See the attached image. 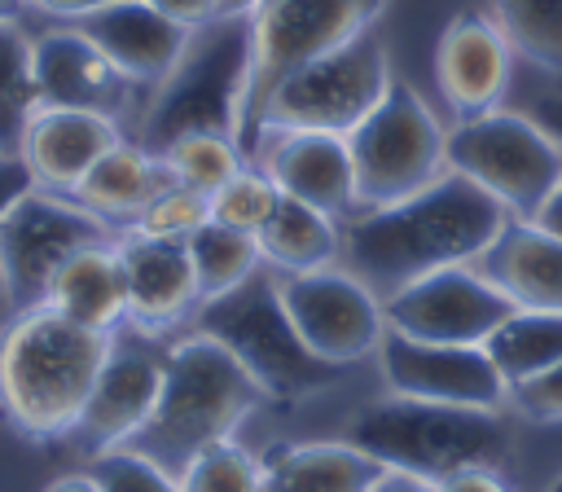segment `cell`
Returning a JSON list of instances; mask_svg holds the SVG:
<instances>
[{"label": "cell", "mask_w": 562, "mask_h": 492, "mask_svg": "<svg viewBox=\"0 0 562 492\" xmlns=\"http://www.w3.org/2000/svg\"><path fill=\"white\" fill-rule=\"evenodd\" d=\"M176 483H180V492H259L263 470L250 448H241L237 439H220V444L202 448L176 474Z\"/></svg>", "instance_id": "cell-32"}, {"label": "cell", "mask_w": 562, "mask_h": 492, "mask_svg": "<svg viewBox=\"0 0 562 492\" xmlns=\"http://www.w3.org/2000/svg\"><path fill=\"white\" fill-rule=\"evenodd\" d=\"M193 329L220 338L250 369V378L268 391V400H277V404L321 395L342 373V369H334L307 351V343L294 334V325L285 316L277 272H263V268L250 281H241L237 290L198 303Z\"/></svg>", "instance_id": "cell-6"}, {"label": "cell", "mask_w": 562, "mask_h": 492, "mask_svg": "<svg viewBox=\"0 0 562 492\" xmlns=\"http://www.w3.org/2000/svg\"><path fill=\"white\" fill-rule=\"evenodd\" d=\"M531 224H540V228H549V233H558L562 237V180L553 185V193L540 202V211L531 215Z\"/></svg>", "instance_id": "cell-41"}, {"label": "cell", "mask_w": 562, "mask_h": 492, "mask_svg": "<svg viewBox=\"0 0 562 492\" xmlns=\"http://www.w3.org/2000/svg\"><path fill=\"white\" fill-rule=\"evenodd\" d=\"M514 312V303L483 277L479 264H452L426 272L382 299L391 334L422 343H470L483 347L487 334Z\"/></svg>", "instance_id": "cell-13"}, {"label": "cell", "mask_w": 562, "mask_h": 492, "mask_svg": "<svg viewBox=\"0 0 562 492\" xmlns=\"http://www.w3.org/2000/svg\"><path fill=\"white\" fill-rule=\"evenodd\" d=\"M44 492H101V488H97V479H92L88 470H75V474H61V479H53Z\"/></svg>", "instance_id": "cell-44"}, {"label": "cell", "mask_w": 562, "mask_h": 492, "mask_svg": "<svg viewBox=\"0 0 562 492\" xmlns=\"http://www.w3.org/2000/svg\"><path fill=\"white\" fill-rule=\"evenodd\" d=\"M101 4H110V0H26V9H40V13L61 18V22H75V18H83L88 9H101Z\"/></svg>", "instance_id": "cell-40"}, {"label": "cell", "mask_w": 562, "mask_h": 492, "mask_svg": "<svg viewBox=\"0 0 562 492\" xmlns=\"http://www.w3.org/2000/svg\"><path fill=\"white\" fill-rule=\"evenodd\" d=\"M479 268L514 308L562 312V237L558 233L531 220H505L496 242L479 255Z\"/></svg>", "instance_id": "cell-22"}, {"label": "cell", "mask_w": 562, "mask_h": 492, "mask_svg": "<svg viewBox=\"0 0 562 492\" xmlns=\"http://www.w3.org/2000/svg\"><path fill=\"white\" fill-rule=\"evenodd\" d=\"M26 189H35V180H31L26 163H22V154H4V149H0V220H4V211H9Z\"/></svg>", "instance_id": "cell-37"}, {"label": "cell", "mask_w": 562, "mask_h": 492, "mask_svg": "<svg viewBox=\"0 0 562 492\" xmlns=\"http://www.w3.org/2000/svg\"><path fill=\"white\" fill-rule=\"evenodd\" d=\"M0 294H4V290H0Z\"/></svg>", "instance_id": "cell-48"}, {"label": "cell", "mask_w": 562, "mask_h": 492, "mask_svg": "<svg viewBox=\"0 0 562 492\" xmlns=\"http://www.w3.org/2000/svg\"><path fill=\"white\" fill-rule=\"evenodd\" d=\"M483 351L492 356L505 387H518V382H527V378H536V373H544L549 365L562 360V312L514 308L487 334Z\"/></svg>", "instance_id": "cell-27"}, {"label": "cell", "mask_w": 562, "mask_h": 492, "mask_svg": "<svg viewBox=\"0 0 562 492\" xmlns=\"http://www.w3.org/2000/svg\"><path fill=\"white\" fill-rule=\"evenodd\" d=\"M430 492H509V483L496 470H461L452 479L430 483Z\"/></svg>", "instance_id": "cell-38"}, {"label": "cell", "mask_w": 562, "mask_h": 492, "mask_svg": "<svg viewBox=\"0 0 562 492\" xmlns=\"http://www.w3.org/2000/svg\"><path fill=\"white\" fill-rule=\"evenodd\" d=\"M505 413H514V417H522V422H536V426L562 422V360L549 365L544 373H536V378L509 387Z\"/></svg>", "instance_id": "cell-36"}, {"label": "cell", "mask_w": 562, "mask_h": 492, "mask_svg": "<svg viewBox=\"0 0 562 492\" xmlns=\"http://www.w3.org/2000/svg\"><path fill=\"white\" fill-rule=\"evenodd\" d=\"M277 290L294 334L325 365L347 369L378 351L386 334L382 299L342 264L316 272H290V277L277 272Z\"/></svg>", "instance_id": "cell-12"}, {"label": "cell", "mask_w": 562, "mask_h": 492, "mask_svg": "<svg viewBox=\"0 0 562 492\" xmlns=\"http://www.w3.org/2000/svg\"><path fill=\"white\" fill-rule=\"evenodd\" d=\"M162 171L198 193H215L220 185H228L250 158L241 154L237 136H224V132H189L180 141H171L162 154H158Z\"/></svg>", "instance_id": "cell-31"}, {"label": "cell", "mask_w": 562, "mask_h": 492, "mask_svg": "<svg viewBox=\"0 0 562 492\" xmlns=\"http://www.w3.org/2000/svg\"><path fill=\"white\" fill-rule=\"evenodd\" d=\"M250 75V18H211L189 31L176 66L145 92L132 141L162 154L189 132L237 136L241 97Z\"/></svg>", "instance_id": "cell-5"}, {"label": "cell", "mask_w": 562, "mask_h": 492, "mask_svg": "<svg viewBox=\"0 0 562 492\" xmlns=\"http://www.w3.org/2000/svg\"><path fill=\"white\" fill-rule=\"evenodd\" d=\"M531 114L540 119V127H549V132L562 141V97H540Z\"/></svg>", "instance_id": "cell-43"}, {"label": "cell", "mask_w": 562, "mask_h": 492, "mask_svg": "<svg viewBox=\"0 0 562 492\" xmlns=\"http://www.w3.org/2000/svg\"><path fill=\"white\" fill-rule=\"evenodd\" d=\"M189 264H193V277H198V294L202 303L206 299H220L228 290H237L241 281H250L259 268H263V250H259V237L255 233H241V228H228L220 220H206L189 242Z\"/></svg>", "instance_id": "cell-28"}, {"label": "cell", "mask_w": 562, "mask_h": 492, "mask_svg": "<svg viewBox=\"0 0 562 492\" xmlns=\"http://www.w3.org/2000/svg\"><path fill=\"white\" fill-rule=\"evenodd\" d=\"M378 373L391 395L435 400V404H470V409H505V378L492 356L470 343H422L404 334H382Z\"/></svg>", "instance_id": "cell-15"}, {"label": "cell", "mask_w": 562, "mask_h": 492, "mask_svg": "<svg viewBox=\"0 0 562 492\" xmlns=\"http://www.w3.org/2000/svg\"><path fill=\"white\" fill-rule=\"evenodd\" d=\"M263 404L268 391L250 378V369L220 338L193 329L167 347L158 404L127 448L180 474L202 448L237 439L241 422H250Z\"/></svg>", "instance_id": "cell-2"}, {"label": "cell", "mask_w": 562, "mask_h": 492, "mask_svg": "<svg viewBox=\"0 0 562 492\" xmlns=\"http://www.w3.org/2000/svg\"><path fill=\"white\" fill-rule=\"evenodd\" d=\"M35 75H31V35L22 22L0 18V149L18 154L22 132L35 114Z\"/></svg>", "instance_id": "cell-30"}, {"label": "cell", "mask_w": 562, "mask_h": 492, "mask_svg": "<svg viewBox=\"0 0 562 492\" xmlns=\"http://www.w3.org/2000/svg\"><path fill=\"white\" fill-rule=\"evenodd\" d=\"M22 13H26V0H0V18L4 22H22Z\"/></svg>", "instance_id": "cell-46"}, {"label": "cell", "mask_w": 562, "mask_h": 492, "mask_svg": "<svg viewBox=\"0 0 562 492\" xmlns=\"http://www.w3.org/2000/svg\"><path fill=\"white\" fill-rule=\"evenodd\" d=\"M509 62L514 48L501 35L496 18L479 9H461L435 44V79L448 110L457 119L496 110L509 88Z\"/></svg>", "instance_id": "cell-19"}, {"label": "cell", "mask_w": 562, "mask_h": 492, "mask_svg": "<svg viewBox=\"0 0 562 492\" xmlns=\"http://www.w3.org/2000/svg\"><path fill=\"white\" fill-rule=\"evenodd\" d=\"M255 237H259L263 264L281 277L334 268L342 255V224L299 198H285V193L277 198L272 215L263 220V228Z\"/></svg>", "instance_id": "cell-26"}, {"label": "cell", "mask_w": 562, "mask_h": 492, "mask_svg": "<svg viewBox=\"0 0 562 492\" xmlns=\"http://www.w3.org/2000/svg\"><path fill=\"white\" fill-rule=\"evenodd\" d=\"M119 264H123V299H127V325L136 334H167L184 321H193L202 294L189 264L184 242L145 237L136 228L119 233Z\"/></svg>", "instance_id": "cell-17"}, {"label": "cell", "mask_w": 562, "mask_h": 492, "mask_svg": "<svg viewBox=\"0 0 562 492\" xmlns=\"http://www.w3.org/2000/svg\"><path fill=\"white\" fill-rule=\"evenodd\" d=\"M119 242V237H114ZM114 242H101V246H88L79 255H70L57 277L48 281V294H44V308L61 312L66 321L75 325H88V329H101V334H114L127 316V299H123V264H119V246Z\"/></svg>", "instance_id": "cell-24"}, {"label": "cell", "mask_w": 562, "mask_h": 492, "mask_svg": "<svg viewBox=\"0 0 562 492\" xmlns=\"http://www.w3.org/2000/svg\"><path fill=\"white\" fill-rule=\"evenodd\" d=\"M250 163L263 167L268 180L285 198H299V202L325 211L338 224L360 211L347 136H334V132H263Z\"/></svg>", "instance_id": "cell-18"}, {"label": "cell", "mask_w": 562, "mask_h": 492, "mask_svg": "<svg viewBox=\"0 0 562 492\" xmlns=\"http://www.w3.org/2000/svg\"><path fill=\"white\" fill-rule=\"evenodd\" d=\"M70 26H79L136 88H154L180 57V48L189 44L184 22L158 13L145 0H110L101 9H88L83 18H75Z\"/></svg>", "instance_id": "cell-20"}, {"label": "cell", "mask_w": 562, "mask_h": 492, "mask_svg": "<svg viewBox=\"0 0 562 492\" xmlns=\"http://www.w3.org/2000/svg\"><path fill=\"white\" fill-rule=\"evenodd\" d=\"M145 4H154L158 13H167L184 26H202L215 18V0H145Z\"/></svg>", "instance_id": "cell-39"}, {"label": "cell", "mask_w": 562, "mask_h": 492, "mask_svg": "<svg viewBox=\"0 0 562 492\" xmlns=\"http://www.w3.org/2000/svg\"><path fill=\"white\" fill-rule=\"evenodd\" d=\"M369 492H430V483H422L413 474H400V470H386Z\"/></svg>", "instance_id": "cell-42"}, {"label": "cell", "mask_w": 562, "mask_h": 492, "mask_svg": "<svg viewBox=\"0 0 562 492\" xmlns=\"http://www.w3.org/2000/svg\"><path fill=\"white\" fill-rule=\"evenodd\" d=\"M114 334L66 321L53 308L13 312L0 329V409L31 439L75 431Z\"/></svg>", "instance_id": "cell-3"}, {"label": "cell", "mask_w": 562, "mask_h": 492, "mask_svg": "<svg viewBox=\"0 0 562 492\" xmlns=\"http://www.w3.org/2000/svg\"><path fill=\"white\" fill-rule=\"evenodd\" d=\"M342 431V439L369 452L378 466L422 483H439L461 470H501L514 457L505 409L435 404L386 391L382 400L356 409Z\"/></svg>", "instance_id": "cell-4"}, {"label": "cell", "mask_w": 562, "mask_h": 492, "mask_svg": "<svg viewBox=\"0 0 562 492\" xmlns=\"http://www.w3.org/2000/svg\"><path fill=\"white\" fill-rule=\"evenodd\" d=\"M31 75L40 105L92 110L114 123H136L145 105V88H136L79 26L61 22L53 31L31 35Z\"/></svg>", "instance_id": "cell-14"}, {"label": "cell", "mask_w": 562, "mask_h": 492, "mask_svg": "<svg viewBox=\"0 0 562 492\" xmlns=\"http://www.w3.org/2000/svg\"><path fill=\"white\" fill-rule=\"evenodd\" d=\"M277 198H281V189L268 180V171L246 163L228 185H220L211 193V220H220L228 228H241V233H259L263 220L272 215Z\"/></svg>", "instance_id": "cell-34"}, {"label": "cell", "mask_w": 562, "mask_h": 492, "mask_svg": "<svg viewBox=\"0 0 562 492\" xmlns=\"http://www.w3.org/2000/svg\"><path fill=\"white\" fill-rule=\"evenodd\" d=\"M119 141H123V123H114L105 114L35 105L18 154H22V163L40 189L75 193V185L92 171V163Z\"/></svg>", "instance_id": "cell-21"}, {"label": "cell", "mask_w": 562, "mask_h": 492, "mask_svg": "<svg viewBox=\"0 0 562 492\" xmlns=\"http://www.w3.org/2000/svg\"><path fill=\"white\" fill-rule=\"evenodd\" d=\"M505 220L514 215L487 189H479L461 171H443L400 202L347 215L338 264L356 272L378 299H386L426 272L479 264Z\"/></svg>", "instance_id": "cell-1"}, {"label": "cell", "mask_w": 562, "mask_h": 492, "mask_svg": "<svg viewBox=\"0 0 562 492\" xmlns=\"http://www.w3.org/2000/svg\"><path fill=\"white\" fill-rule=\"evenodd\" d=\"M162 365H167V351L114 338L110 356L101 360V373H97V382H92V391L83 400V413H79L70 439L88 457L132 444V435L149 422V413L158 404Z\"/></svg>", "instance_id": "cell-16"}, {"label": "cell", "mask_w": 562, "mask_h": 492, "mask_svg": "<svg viewBox=\"0 0 562 492\" xmlns=\"http://www.w3.org/2000/svg\"><path fill=\"white\" fill-rule=\"evenodd\" d=\"M492 18L518 57L562 75V0H492Z\"/></svg>", "instance_id": "cell-29"}, {"label": "cell", "mask_w": 562, "mask_h": 492, "mask_svg": "<svg viewBox=\"0 0 562 492\" xmlns=\"http://www.w3.org/2000/svg\"><path fill=\"white\" fill-rule=\"evenodd\" d=\"M391 57L386 44L364 31L334 53L307 62L294 70L263 105L259 141L263 132H334L347 136L391 88Z\"/></svg>", "instance_id": "cell-10"}, {"label": "cell", "mask_w": 562, "mask_h": 492, "mask_svg": "<svg viewBox=\"0 0 562 492\" xmlns=\"http://www.w3.org/2000/svg\"><path fill=\"white\" fill-rule=\"evenodd\" d=\"M162 185H167V171H162L158 154H149L145 145H136L132 136H123L119 145H110L92 163V171L75 185L70 198L79 206H88L92 215L127 228Z\"/></svg>", "instance_id": "cell-25"}, {"label": "cell", "mask_w": 562, "mask_h": 492, "mask_svg": "<svg viewBox=\"0 0 562 492\" xmlns=\"http://www.w3.org/2000/svg\"><path fill=\"white\" fill-rule=\"evenodd\" d=\"M386 0H263L250 13V75L237 119V145L246 158L259 149V119L268 97L307 62L373 31Z\"/></svg>", "instance_id": "cell-7"}, {"label": "cell", "mask_w": 562, "mask_h": 492, "mask_svg": "<svg viewBox=\"0 0 562 492\" xmlns=\"http://www.w3.org/2000/svg\"><path fill=\"white\" fill-rule=\"evenodd\" d=\"M448 171L487 189L514 220H531L562 180V141L522 110H487L448 127Z\"/></svg>", "instance_id": "cell-8"}, {"label": "cell", "mask_w": 562, "mask_h": 492, "mask_svg": "<svg viewBox=\"0 0 562 492\" xmlns=\"http://www.w3.org/2000/svg\"><path fill=\"white\" fill-rule=\"evenodd\" d=\"M347 149L360 211L400 202L448 171V127L435 119L426 97L400 79L347 132Z\"/></svg>", "instance_id": "cell-9"}, {"label": "cell", "mask_w": 562, "mask_h": 492, "mask_svg": "<svg viewBox=\"0 0 562 492\" xmlns=\"http://www.w3.org/2000/svg\"><path fill=\"white\" fill-rule=\"evenodd\" d=\"M123 228L79 206L70 193L26 189L0 220V290L13 312L40 308L57 268L101 242H114Z\"/></svg>", "instance_id": "cell-11"}, {"label": "cell", "mask_w": 562, "mask_h": 492, "mask_svg": "<svg viewBox=\"0 0 562 492\" xmlns=\"http://www.w3.org/2000/svg\"><path fill=\"white\" fill-rule=\"evenodd\" d=\"M88 474L97 479L101 492H180V483L167 466H158L154 457H145L127 444L88 457Z\"/></svg>", "instance_id": "cell-35"}, {"label": "cell", "mask_w": 562, "mask_h": 492, "mask_svg": "<svg viewBox=\"0 0 562 492\" xmlns=\"http://www.w3.org/2000/svg\"><path fill=\"white\" fill-rule=\"evenodd\" d=\"M259 492H369L386 474V466L347 439L272 444L259 457Z\"/></svg>", "instance_id": "cell-23"}, {"label": "cell", "mask_w": 562, "mask_h": 492, "mask_svg": "<svg viewBox=\"0 0 562 492\" xmlns=\"http://www.w3.org/2000/svg\"><path fill=\"white\" fill-rule=\"evenodd\" d=\"M206 220H211V198L167 176V185L145 202V211L127 228L145 237H162V242H189Z\"/></svg>", "instance_id": "cell-33"}, {"label": "cell", "mask_w": 562, "mask_h": 492, "mask_svg": "<svg viewBox=\"0 0 562 492\" xmlns=\"http://www.w3.org/2000/svg\"><path fill=\"white\" fill-rule=\"evenodd\" d=\"M263 0H215V18H250Z\"/></svg>", "instance_id": "cell-45"}, {"label": "cell", "mask_w": 562, "mask_h": 492, "mask_svg": "<svg viewBox=\"0 0 562 492\" xmlns=\"http://www.w3.org/2000/svg\"><path fill=\"white\" fill-rule=\"evenodd\" d=\"M544 492H562V474H558V479H549V483H544Z\"/></svg>", "instance_id": "cell-47"}]
</instances>
